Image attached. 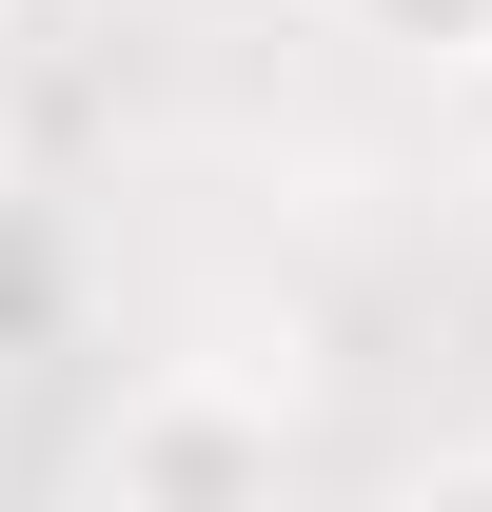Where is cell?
<instances>
[{
  "instance_id": "1",
  "label": "cell",
  "mask_w": 492,
  "mask_h": 512,
  "mask_svg": "<svg viewBox=\"0 0 492 512\" xmlns=\"http://www.w3.org/2000/svg\"><path fill=\"white\" fill-rule=\"evenodd\" d=\"M79 473H99L119 512L276 493V473H296V394H276V355H158V375H119V414H99Z\"/></svg>"
},
{
  "instance_id": "2",
  "label": "cell",
  "mask_w": 492,
  "mask_h": 512,
  "mask_svg": "<svg viewBox=\"0 0 492 512\" xmlns=\"http://www.w3.org/2000/svg\"><path fill=\"white\" fill-rule=\"evenodd\" d=\"M79 276H99V256H79V217H60L40 178H0V375L79 335Z\"/></svg>"
},
{
  "instance_id": "3",
  "label": "cell",
  "mask_w": 492,
  "mask_h": 512,
  "mask_svg": "<svg viewBox=\"0 0 492 512\" xmlns=\"http://www.w3.org/2000/svg\"><path fill=\"white\" fill-rule=\"evenodd\" d=\"M335 40H374V60H492V0H335Z\"/></svg>"
}]
</instances>
